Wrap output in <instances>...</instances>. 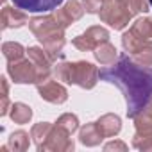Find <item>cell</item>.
Masks as SVG:
<instances>
[{
    "instance_id": "1",
    "label": "cell",
    "mask_w": 152,
    "mask_h": 152,
    "mask_svg": "<svg viewBox=\"0 0 152 152\" xmlns=\"http://www.w3.org/2000/svg\"><path fill=\"white\" fill-rule=\"evenodd\" d=\"M100 79L120 88L127 102V116L131 118L152 102V66L138 64L125 54L100 70Z\"/></svg>"
},
{
    "instance_id": "2",
    "label": "cell",
    "mask_w": 152,
    "mask_h": 152,
    "mask_svg": "<svg viewBox=\"0 0 152 152\" xmlns=\"http://www.w3.org/2000/svg\"><path fill=\"white\" fill-rule=\"evenodd\" d=\"M29 29L32 31V34L43 45V48L56 61L61 56V50L64 47V27L56 20L54 15H50V16L31 18L29 20Z\"/></svg>"
},
{
    "instance_id": "3",
    "label": "cell",
    "mask_w": 152,
    "mask_h": 152,
    "mask_svg": "<svg viewBox=\"0 0 152 152\" xmlns=\"http://www.w3.org/2000/svg\"><path fill=\"white\" fill-rule=\"evenodd\" d=\"M52 72L57 81H63L66 84H77L84 90H91L100 79V70H97V66L86 61H77V63L61 61L54 64Z\"/></svg>"
},
{
    "instance_id": "4",
    "label": "cell",
    "mask_w": 152,
    "mask_h": 152,
    "mask_svg": "<svg viewBox=\"0 0 152 152\" xmlns=\"http://www.w3.org/2000/svg\"><path fill=\"white\" fill-rule=\"evenodd\" d=\"M31 138H34L38 150H73V141L70 140V132H66L57 124L56 125H50L47 122L36 124L31 131Z\"/></svg>"
},
{
    "instance_id": "5",
    "label": "cell",
    "mask_w": 152,
    "mask_h": 152,
    "mask_svg": "<svg viewBox=\"0 0 152 152\" xmlns=\"http://www.w3.org/2000/svg\"><path fill=\"white\" fill-rule=\"evenodd\" d=\"M7 73L18 84H41L48 81L52 72L41 70L32 59H18L7 63Z\"/></svg>"
},
{
    "instance_id": "6",
    "label": "cell",
    "mask_w": 152,
    "mask_h": 152,
    "mask_svg": "<svg viewBox=\"0 0 152 152\" xmlns=\"http://www.w3.org/2000/svg\"><path fill=\"white\" fill-rule=\"evenodd\" d=\"M99 15H100V20L113 29H124L125 25H129L131 18L134 16L122 0H106V4Z\"/></svg>"
},
{
    "instance_id": "7",
    "label": "cell",
    "mask_w": 152,
    "mask_h": 152,
    "mask_svg": "<svg viewBox=\"0 0 152 152\" xmlns=\"http://www.w3.org/2000/svg\"><path fill=\"white\" fill-rule=\"evenodd\" d=\"M152 38V18H140L132 23V27L124 32L122 36V45L124 48L131 54L132 50H136L143 41Z\"/></svg>"
},
{
    "instance_id": "8",
    "label": "cell",
    "mask_w": 152,
    "mask_h": 152,
    "mask_svg": "<svg viewBox=\"0 0 152 152\" xmlns=\"http://www.w3.org/2000/svg\"><path fill=\"white\" fill-rule=\"evenodd\" d=\"M109 41V32L104 29V27H90L86 32H83L81 36H77L72 43L73 47H77L79 50H95L99 45Z\"/></svg>"
},
{
    "instance_id": "9",
    "label": "cell",
    "mask_w": 152,
    "mask_h": 152,
    "mask_svg": "<svg viewBox=\"0 0 152 152\" xmlns=\"http://www.w3.org/2000/svg\"><path fill=\"white\" fill-rule=\"evenodd\" d=\"M84 11H86V9H84V4L77 2V0H70V2H66L61 9H56L54 16H56V20L66 29L70 23L81 20L83 15H84Z\"/></svg>"
},
{
    "instance_id": "10",
    "label": "cell",
    "mask_w": 152,
    "mask_h": 152,
    "mask_svg": "<svg viewBox=\"0 0 152 152\" xmlns=\"http://www.w3.org/2000/svg\"><path fill=\"white\" fill-rule=\"evenodd\" d=\"M38 91H39V97L43 100L52 102V104H63L68 99L66 90L57 81H45V83L38 84Z\"/></svg>"
},
{
    "instance_id": "11",
    "label": "cell",
    "mask_w": 152,
    "mask_h": 152,
    "mask_svg": "<svg viewBox=\"0 0 152 152\" xmlns=\"http://www.w3.org/2000/svg\"><path fill=\"white\" fill-rule=\"evenodd\" d=\"M64 0H13V4L27 13H48L56 11Z\"/></svg>"
},
{
    "instance_id": "12",
    "label": "cell",
    "mask_w": 152,
    "mask_h": 152,
    "mask_svg": "<svg viewBox=\"0 0 152 152\" xmlns=\"http://www.w3.org/2000/svg\"><path fill=\"white\" fill-rule=\"evenodd\" d=\"M134 125H136V136L141 138L152 136V102L134 116Z\"/></svg>"
},
{
    "instance_id": "13",
    "label": "cell",
    "mask_w": 152,
    "mask_h": 152,
    "mask_svg": "<svg viewBox=\"0 0 152 152\" xmlns=\"http://www.w3.org/2000/svg\"><path fill=\"white\" fill-rule=\"evenodd\" d=\"M25 13H27V11L20 9V7L15 9V7L6 6V7L2 9V27H4V29H11V27H22V25L29 23Z\"/></svg>"
},
{
    "instance_id": "14",
    "label": "cell",
    "mask_w": 152,
    "mask_h": 152,
    "mask_svg": "<svg viewBox=\"0 0 152 152\" xmlns=\"http://www.w3.org/2000/svg\"><path fill=\"white\" fill-rule=\"evenodd\" d=\"M104 138H106V136L102 134V131H100V127H99L97 122L86 124V125L81 129V132H79V140H81V143H83V145H88V147H95V145H99Z\"/></svg>"
},
{
    "instance_id": "15",
    "label": "cell",
    "mask_w": 152,
    "mask_h": 152,
    "mask_svg": "<svg viewBox=\"0 0 152 152\" xmlns=\"http://www.w3.org/2000/svg\"><path fill=\"white\" fill-rule=\"evenodd\" d=\"M27 56H29V59H32L41 70H47V72H52V63H54V59H52V56L45 50V48H38V47H31V48H27Z\"/></svg>"
},
{
    "instance_id": "16",
    "label": "cell",
    "mask_w": 152,
    "mask_h": 152,
    "mask_svg": "<svg viewBox=\"0 0 152 152\" xmlns=\"http://www.w3.org/2000/svg\"><path fill=\"white\" fill-rule=\"evenodd\" d=\"M97 124H99V127H100V131H102V134H104L106 138L118 134L120 129H122V122H120V118H118L116 115H111V113H109V115H104Z\"/></svg>"
},
{
    "instance_id": "17",
    "label": "cell",
    "mask_w": 152,
    "mask_h": 152,
    "mask_svg": "<svg viewBox=\"0 0 152 152\" xmlns=\"http://www.w3.org/2000/svg\"><path fill=\"white\" fill-rule=\"evenodd\" d=\"M93 54H95L97 61H99L100 64H104V66H109V64H113V63L116 61V48H115L109 41L99 45Z\"/></svg>"
},
{
    "instance_id": "18",
    "label": "cell",
    "mask_w": 152,
    "mask_h": 152,
    "mask_svg": "<svg viewBox=\"0 0 152 152\" xmlns=\"http://www.w3.org/2000/svg\"><path fill=\"white\" fill-rule=\"evenodd\" d=\"M132 59L138 63V64H143V66H152V41L147 39L143 41L136 50L131 52Z\"/></svg>"
},
{
    "instance_id": "19",
    "label": "cell",
    "mask_w": 152,
    "mask_h": 152,
    "mask_svg": "<svg viewBox=\"0 0 152 152\" xmlns=\"http://www.w3.org/2000/svg\"><path fill=\"white\" fill-rule=\"evenodd\" d=\"M9 116H11V120L16 122V124H27V122L32 118V109H31L29 106L22 104V102H16V104H13Z\"/></svg>"
},
{
    "instance_id": "20",
    "label": "cell",
    "mask_w": 152,
    "mask_h": 152,
    "mask_svg": "<svg viewBox=\"0 0 152 152\" xmlns=\"http://www.w3.org/2000/svg\"><path fill=\"white\" fill-rule=\"evenodd\" d=\"M2 52H4V57L7 59V63H13V61H18L23 57V54L27 52L20 43H15V41H7L2 45Z\"/></svg>"
},
{
    "instance_id": "21",
    "label": "cell",
    "mask_w": 152,
    "mask_h": 152,
    "mask_svg": "<svg viewBox=\"0 0 152 152\" xmlns=\"http://www.w3.org/2000/svg\"><path fill=\"white\" fill-rule=\"evenodd\" d=\"M7 148L13 150H27L29 148V134L25 131H16L9 136L7 141Z\"/></svg>"
},
{
    "instance_id": "22",
    "label": "cell",
    "mask_w": 152,
    "mask_h": 152,
    "mask_svg": "<svg viewBox=\"0 0 152 152\" xmlns=\"http://www.w3.org/2000/svg\"><path fill=\"white\" fill-rule=\"evenodd\" d=\"M57 125H59V127H63L66 132L73 134L75 131L79 129V120H77V116L72 115V113H64V115L57 120Z\"/></svg>"
},
{
    "instance_id": "23",
    "label": "cell",
    "mask_w": 152,
    "mask_h": 152,
    "mask_svg": "<svg viewBox=\"0 0 152 152\" xmlns=\"http://www.w3.org/2000/svg\"><path fill=\"white\" fill-rule=\"evenodd\" d=\"M122 2L129 7V11L132 15H140V13H147L150 9V2L148 0H122Z\"/></svg>"
},
{
    "instance_id": "24",
    "label": "cell",
    "mask_w": 152,
    "mask_h": 152,
    "mask_svg": "<svg viewBox=\"0 0 152 152\" xmlns=\"http://www.w3.org/2000/svg\"><path fill=\"white\" fill-rule=\"evenodd\" d=\"M106 0H84V9L86 13H93V15H99L100 9L104 7Z\"/></svg>"
},
{
    "instance_id": "25",
    "label": "cell",
    "mask_w": 152,
    "mask_h": 152,
    "mask_svg": "<svg viewBox=\"0 0 152 152\" xmlns=\"http://www.w3.org/2000/svg\"><path fill=\"white\" fill-rule=\"evenodd\" d=\"M2 81V88H4V100H2V111H0V115H7V104H9V95H7V79L2 77L0 79Z\"/></svg>"
},
{
    "instance_id": "26",
    "label": "cell",
    "mask_w": 152,
    "mask_h": 152,
    "mask_svg": "<svg viewBox=\"0 0 152 152\" xmlns=\"http://www.w3.org/2000/svg\"><path fill=\"white\" fill-rule=\"evenodd\" d=\"M104 148H106V150H113V148H120V150H125V148H127V145H125V143H122V141H113V143H107Z\"/></svg>"
},
{
    "instance_id": "27",
    "label": "cell",
    "mask_w": 152,
    "mask_h": 152,
    "mask_svg": "<svg viewBox=\"0 0 152 152\" xmlns=\"http://www.w3.org/2000/svg\"><path fill=\"white\" fill-rule=\"evenodd\" d=\"M148 2H150V7H152V0H148Z\"/></svg>"
}]
</instances>
